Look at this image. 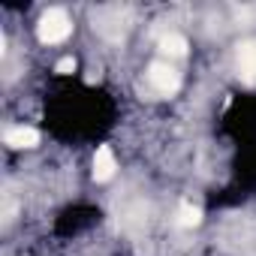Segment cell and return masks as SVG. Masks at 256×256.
<instances>
[{
  "label": "cell",
  "mask_w": 256,
  "mask_h": 256,
  "mask_svg": "<svg viewBox=\"0 0 256 256\" xmlns=\"http://www.w3.org/2000/svg\"><path fill=\"white\" fill-rule=\"evenodd\" d=\"M148 82H151L160 94H175V90L181 88V76H178V70L169 66V64H163V60H154V64L148 66Z\"/></svg>",
  "instance_id": "obj_2"
},
{
  "label": "cell",
  "mask_w": 256,
  "mask_h": 256,
  "mask_svg": "<svg viewBox=\"0 0 256 256\" xmlns=\"http://www.w3.org/2000/svg\"><path fill=\"white\" fill-rule=\"evenodd\" d=\"M199 220H202V211H199L196 205H190V202H181V208H178V223H181V226H199Z\"/></svg>",
  "instance_id": "obj_7"
},
{
  "label": "cell",
  "mask_w": 256,
  "mask_h": 256,
  "mask_svg": "<svg viewBox=\"0 0 256 256\" xmlns=\"http://www.w3.org/2000/svg\"><path fill=\"white\" fill-rule=\"evenodd\" d=\"M54 70H58V72H60V76H70V72H72V70H76V60H72V58H60V60H58V66H54Z\"/></svg>",
  "instance_id": "obj_8"
},
{
  "label": "cell",
  "mask_w": 256,
  "mask_h": 256,
  "mask_svg": "<svg viewBox=\"0 0 256 256\" xmlns=\"http://www.w3.org/2000/svg\"><path fill=\"white\" fill-rule=\"evenodd\" d=\"M160 52L169 54V58H184V54H187V40L178 36V34H169V36H163Z\"/></svg>",
  "instance_id": "obj_6"
},
{
  "label": "cell",
  "mask_w": 256,
  "mask_h": 256,
  "mask_svg": "<svg viewBox=\"0 0 256 256\" xmlns=\"http://www.w3.org/2000/svg\"><path fill=\"white\" fill-rule=\"evenodd\" d=\"M4 142L10 148H36L40 145V133L34 126H10L4 133Z\"/></svg>",
  "instance_id": "obj_4"
},
{
  "label": "cell",
  "mask_w": 256,
  "mask_h": 256,
  "mask_svg": "<svg viewBox=\"0 0 256 256\" xmlns=\"http://www.w3.org/2000/svg\"><path fill=\"white\" fill-rule=\"evenodd\" d=\"M114 169H118V163H114L112 148H108V145L96 148V154H94V178H96V181H108V178L114 175Z\"/></svg>",
  "instance_id": "obj_5"
},
{
  "label": "cell",
  "mask_w": 256,
  "mask_h": 256,
  "mask_svg": "<svg viewBox=\"0 0 256 256\" xmlns=\"http://www.w3.org/2000/svg\"><path fill=\"white\" fill-rule=\"evenodd\" d=\"M70 30H72V24H70V16H66L64 10H48V12H42V18H40V24H36V36H40V42H46V46L64 42V40L70 36Z\"/></svg>",
  "instance_id": "obj_1"
},
{
  "label": "cell",
  "mask_w": 256,
  "mask_h": 256,
  "mask_svg": "<svg viewBox=\"0 0 256 256\" xmlns=\"http://www.w3.org/2000/svg\"><path fill=\"white\" fill-rule=\"evenodd\" d=\"M235 60H238V72H241L247 82H256V40H244V42L238 46Z\"/></svg>",
  "instance_id": "obj_3"
}]
</instances>
